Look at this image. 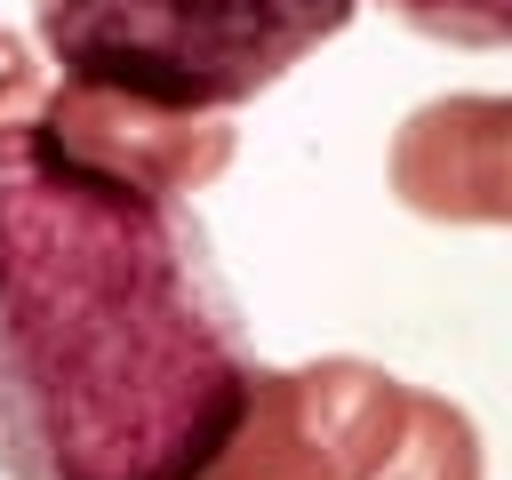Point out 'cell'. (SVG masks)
I'll return each instance as SVG.
<instances>
[{
    "instance_id": "6",
    "label": "cell",
    "mask_w": 512,
    "mask_h": 480,
    "mask_svg": "<svg viewBox=\"0 0 512 480\" xmlns=\"http://www.w3.org/2000/svg\"><path fill=\"white\" fill-rule=\"evenodd\" d=\"M488 456H480V424L448 400V392H416L408 384V416L384 448V464L368 480H480Z\"/></svg>"
},
{
    "instance_id": "4",
    "label": "cell",
    "mask_w": 512,
    "mask_h": 480,
    "mask_svg": "<svg viewBox=\"0 0 512 480\" xmlns=\"http://www.w3.org/2000/svg\"><path fill=\"white\" fill-rule=\"evenodd\" d=\"M32 120L88 168H112L176 200L208 192L232 168V112H184V104H152V96L96 88V80H48L32 96Z\"/></svg>"
},
{
    "instance_id": "3",
    "label": "cell",
    "mask_w": 512,
    "mask_h": 480,
    "mask_svg": "<svg viewBox=\"0 0 512 480\" xmlns=\"http://www.w3.org/2000/svg\"><path fill=\"white\" fill-rule=\"evenodd\" d=\"M408 416V384L360 352L264 368L240 392L232 432L192 480H368Z\"/></svg>"
},
{
    "instance_id": "7",
    "label": "cell",
    "mask_w": 512,
    "mask_h": 480,
    "mask_svg": "<svg viewBox=\"0 0 512 480\" xmlns=\"http://www.w3.org/2000/svg\"><path fill=\"white\" fill-rule=\"evenodd\" d=\"M384 16H400L408 32L440 40V48H504L512 40V0H376Z\"/></svg>"
},
{
    "instance_id": "8",
    "label": "cell",
    "mask_w": 512,
    "mask_h": 480,
    "mask_svg": "<svg viewBox=\"0 0 512 480\" xmlns=\"http://www.w3.org/2000/svg\"><path fill=\"white\" fill-rule=\"evenodd\" d=\"M40 88H48V80H40V56H32V40L0 24V120L32 112V96H40Z\"/></svg>"
},
{
    "instance_id": "1",
    "label": "cell",
    "mask_w": 512,
    "mask_h": 480,
    "mask_svg": "<svg viewBox=\"0 0 512 480\" xmlns=\"http://www.w3.org/2000/svg\"><path fill=\"white\" fill-rule=\"evenodd\" d=\"M248 376L192 200L0 120V480H192Z\"/></svg>"
},
{
    "instance_id": "5",
    "label": "cell",
    "mask_w": 512,
    "mask_h": 480,
    "mask_svg": "<svg viewBox=\"0 0 512 480\" xmlns=\"http://www.w3.org/2000/svg\"><path fill=\"white\" fill-rule=\"evenodd\" d=\"M384 184L424 224H512V104L496 88H456L392 128Z\"/></svg>"
},
{
    "instance_id": "2",
    "label": "cell",
    "mask_w": 512,
    "mask_h": 480,
    "mask_svg": "<svg viewBox=\"0 0 512 480\" xmlns=\"http://www.w3.org/2000/svg\"><path fill=\"white\" fill-rule=\"evenodd\" d=\"M360 0H32L56 80L128 88L184 112H240L288 80Z\"/></svg>"
}]
</instances>
